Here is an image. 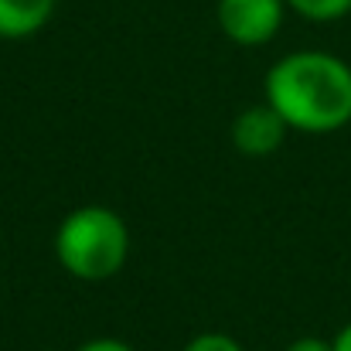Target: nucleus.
<instances>
[{
  "label": "nucleus",
  "instance_id": "f257e3e1",
  "mask_svg": "<svg viewBox=\"0 0 351 351\" xmlns=\"http://www.w3.org/2000/svg\"><path fill=\"white\" fill-rule=\"evenodd\" d=\"M263 99L297 133L324 136L351 123V65L317 48L276 58L263 79Z\"/></svg>",
  "mask_w": 351,
  "mask_h": 351
},
{
  "label": "nucleus",
  "instance_id": "f03ea898",
  "mask_svg": "<svg viewBox=\"0 0 351 351\" xmlns=\"http://www.w3.org/2000/svg\"><path fill=\"white\" fill-rule=\"evenodd\" d=\"M130 256V229L123 215L106 205L72 208L55 229L58 266L86 283H103L117 276Z\"/></svg>",
  "mask_w": 351,
  "mask_h": 351
},
{
  "label": "nucleus",
  "instance_id": "7ed1b4c3",
  "mask_svg": "<svg viewBox=\"0 0 351 351\" xmlns=\"http://www.w3.org/2000/svg\"><path fill=\"white\" fill-rule=\"evenodd\" d=\"M215 17L232 45L259 48L280 34L287 17V0H219Z\"/></svg>",
  "mask_w": 351,
  "mask_h": 351
},
{
  "label": "nucleus",
  "instance_id": "20e7f679",
  "mask_svg": "<svg viewBox=\"0 0 351 351\" xmlns=\"http://www.w3.org/2000/svg\"><path fill=\"white\" fill-rule=\"evenodd\" d=\"M290 126L283 123V117L263 99L259 106H245L239 117L232 119V147L242 157L263 160L269 154H276L287 140Z\"/></svg>",
  "mask_w": 351,
  "mask_h": 351
},
{
  "label": "nucleus",
  "instance_id": "39448f33",
  "mask_svg": "<svg viewBox=\"0 0 351 351\" xmlns=\"http://www.w3.org/2000/svg\"><path fill=\"white\" fill-rule=\"evenodd\" d=\"M58 0H0V38L3 41H24L48 27L55 17Z\"/></svg>",
  "mask_w": 351,
  "mask_h": 351
},
{
  "label": "nucleus",
  "instance_id": "423d86ee",
  "mask_svg": "<svg viewBox=\"0 0 351 351\" xmlns=\"http://www.w3.org/2000/svg\"><path fill=\"white\" fill-rule=\"evenodd\" d=\"M287 10L311 24H331L351 14V0H287Z\"/></svg>",
  "mask_w": 351,
  "mask_h": 351
},
{
  "label": "nucleus",
  "instance_id": "0eeeda50",
  "mask_svg": "<svg viewBox=\"0 0 351 351\" xmlns=\"http://www.w3.org/2000/svg\"><path fill=\"white\" fill-rule=\"evenodd\" d=\"M181 351H245L232 335H222V331H205V335H195Z\"/></svg>",
  "mask_w": 351,
  "mask_h": 351
},
{
  "label": "nucleus",
  "instance_id": "6e6552de",
  "mask_svg": "<svg viewBox=\"0 0 351 351\" xmlns=\"http://www.w3.org/2000/svg\"><path fill=\"white\" fill-rule=\"evenodd\" d=\"M283 351H335V345L328 338H317V335H304V338H293Z\"/></svg>",
  "mask_w": 351,
  "mask_h": 351
},
{
  "label": "nucleus",
  "instance_id": "1a4fd4ad",
  "mask_svg": "<svg viewBox=\"0 0 351 351\" xmlns=\"http://www.w3.org/2000/svg\"><path fill=\"white\" fill-rule=\"evenodd\" d=\"M75 351H136V348L130 341H123V338H93V341L79 345Z\"/></svg>",
  "mask_w": 351,
  "mask_h": 351
},
{
  "label": "nucleus",
  "instance_id": "9d476101",
  "mask_svg": "<svg viewBox=\"0 0 351 351\" xmlns=\"http://www.w3.org/2000/svg\"><path fill=\"white\" fill-rule=\"evenodd\" d=\"M331 345H335V351H351V321L331 338Z\"/></svg>",
  "mask_w": 351,
  "mask_h": 351
}]
</instances>
